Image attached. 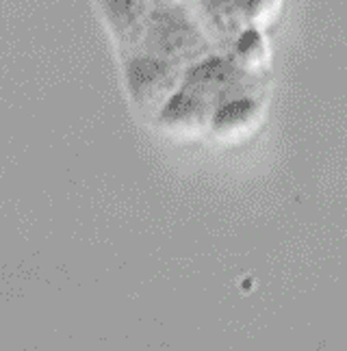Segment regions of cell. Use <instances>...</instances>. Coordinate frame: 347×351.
I'll use <instances>...</instances> for the list:
<instances>
[{
    "label": "cell",
    "instance_id": "1",
    "mask_svg": "<svg viewBox=\"0 0 347 351\" xmlns=\"http://www.w3.org/2000/svg\"><path fill=\"white\" fill-rule=\"evenodd\" d=\"M143 52L161 57L180 70H187L193 63L213 55L202 26L176 5L152 7L143 39Z\"/></svg>",
    "mask_w": 347,
    "mask_h": 351
},
{
    "label": "cell",
    "instance_id": "2",
    "mask_svg": "<svg viewBox=\"0 0 347 351\" xmlns=\"http://www.w3.org/2000/svg\"><path fill=\"white\" fill-rule=\"evenodd\" d=\"M124 67L130 100L143 115L156 119L174 93L180 89L184 70L143 50L130 55Z\"/></svg>",
    "mask_w": 347,
    "mask_h": 351
},
{
    "label": "cell",
    "instance_id": "3",
    "mask_svg": "<svg viewBox=\"0 0 347 351\" xmlns=\"http://www.w3.org/2000/svg\"><path fill=\"white\" fill-rule=\"evenodd\" d=\"M180 87L195 93L213 109L239 98H259V80L246 76L228 55H208L187 67Z\"/></svg>",
    "mask_w": 347,
    "mask_h": 351
},
{
    "label": "cell",
    "instance_id": "4",
    "mask_svg": "<svg viewBox=\"0 0 347 351\" xmlns=\"http://www.w3.org/2000/svg\"><path fill=\"white\" fill-rule=\"evenodd\" d=\"M213 113H215V109L211 104L180 87L163 106V111L156 115V126L167 137L193 141L211 132Z\"/></svg>",
    "mask_w": 347,
    "mask_h": 351
},
{
    "label": "cell",
    "instance_id": "5",
    "mask_svg": "<svg viewBox=\"0 0 347 351\" xmlns=\"http://www.w3.org/2000/svg\"><path fill=\"white\" fill-rule=\"evenodd\" d=\"M265 119L261 98H239L222 104L211 119V132L222 143H243L254 134Z\"/></svg>",
    "mask_w": 347,
    "mask_h": 351
},
{
    "label": "cell",
    "instance_id": "6",
    "mask_svg": "<svg viewBox=\"0 0 347 351\" xmlns=\"http://www.w3.org/2000/svg\"><path fill=\"white\" fill-rule=\"evenodd\" d=\"M102 9L115 39L128 52V57L141 52L152 13L150 0H102Z\"/></svg>",
    "mask_w": 347,
    "mask_h": 351
},
{
    "label": "cell",
    "instance_id": "7",
    "mask_svg": "<svg viewBox=\"0 0 347 351\" xmlns=\"http://www.w3.org/2000/svg\"><path fill=\"white\" fill-rule=\"evenodd\" d=\"M228 57L246 76L261 80L267 76V72H270V67H272L270 39H267L265 31L248 26V29H243L237 35V39L230 46Z\"/></svg>",
    "mask_w": 347,
    "mask_h": 351
},
{
    "label": "cell",
    "instance_id": "8",
    "mask_svg": "<svg viewBox=\"0 0 347 351\" xmlns=\"http://www.w3.org/2000/svg\"><path fill=\"white\" fill-rule=\"evenodd\" d=\"M200 11L206 24V31L224 44L237 39L246 26L243 18V0H200Z\"/></svg>",
    "mask_w": 347,
    "mask_h": 351
},
{
    "label": "cell",
    "instance_id": "9",
    "mask_svg": "<svg viewBox=\"0 0 347 351\" xmlns=\"http://www.w3.org/2000/svg\"><path fill=\"white\" fill-rule=\"evenodd\" d=\"M280 9H283V0H243L246 26L267 31L276 24Z\"/></svg>",
    "mask_w": 347,
    "mask_h": 351
}]
</instances>
